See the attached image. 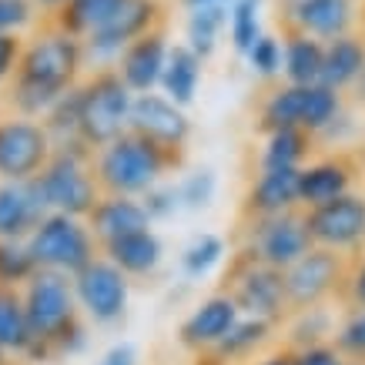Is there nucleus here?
<instances>
[{
	"instance_id": "1",
	"label": "nucleus",
	"mask_w": 365,
	"mask_h": 365,
	"mask_svg": "<svg viewBox=\"0 0 365 365\" xmlns=\"http://www.w3.org/2000/svg\"><path fill=\"white\" fill-rule=\"evenodd\" d=\"M84 67V47L78 37L57 31L54 24L27 41L14 71V108L21 118L47 114L67 91L78 88V74Z\"/></svg>"
},
{
	"instance_id": "2",
	"label": "nucleus",
	"mask_w": 365,
	"mask_h": 365,
	"mask_svg": "<svg viewBox=\"0 0 365 365\" xmlns=\"http://www.w3.org/2000/svg\"><path fill=\"white\" fill-rule=\"evenodd\" d=\"M24 315L31 329V355L51 359V355L74 352L84 345V329L78 322V295L71 275L61 272H37L24 285Z\"/></svg>"
},
{
	"instance_id": "3",
	"label": "nucleus",
	"mask_w": 365,
	"mask_h": 365,
	"mask_svg": "<svg viewBox=\"0 0 365 365\" xmlns=\"http://www.w3.org/2000/svg\"><path fill=\"white\" fill-rule=\"evenodd\" d=\"M185 151L181 148H165L144 134L124 131L111 144L94 151V178L101 185V195H124L138 198L158 188V181L181 168Z\"/></svg>"
},
{
	"instance_id": "4",
	"label": "nucleus",
	"mask_w": 365,
	"mask_h": 365,
	"mask_svg": "<svg viewBox=\"0 0 365 365\" xmlns=\"http://www.w3.org/2000/svg\"><path fill=\"white\" fill-rule=\"evenodd\" d=\"M31 185L47 215L88 218L101 201V185L94 178V151L88 148H54V158Z\"/></svg>"
},
{
	"instance_id": "5",
	"label": "nucleus",
	"mask_w": 365,
	"mask_h": 365,
	"mask_svg": "<svg viewBox=\"0 0 365 365\" xmlns=\"http://www.w3.org/2000/svg\"><path fill=\"white\" fill-rule=\"evenodd\" d=\"M134 94L114 67L94 71L84 84H78V134L88 151H101L104 144L121 138L131 121Z\"/></svg>"
},
{
	"instance_id": "6",
	"label": "nucleus",
	"mask_w": 365,
	"mask_h": 365,
	"mask_svg": "<svg viewBox=\"0 0 365 365\" xmlns=\"http://www.w3.org/2000/svg\"><path fill=\"white\" fill-rule=\"evenodd\" d=\"M27 252L37 272H61V275L74 278L88 262L98 258V238L84 218L47 215L27 238Z\"/></svg>"
},
{
	"instance_id": "7",
	"label": "nucleus",
	"mask_w": 365,
	"mask_h": 365,
	"mask_svg": "<svg viewBox=\"0 0 365 365\" xmlns=\"http://www.w3.org/2000/svg\"><path fill=\"white\" fill-rule=\"evenodd\" d=\"M339 111H342L339 91L325 88V84H285L275 94H268L262 114H258V124L268 134L282 131V128L319 134L339 118Z\"/></svg>"
},
{
	"instance_id": "8",
	"label": "nucleus",
	"mask_w": 365,
	"mask_h": 365,
	"mask_svg": "<svg viewBox=\"0 0 365 365\" xmlns=\"http://www.w3.org/2000/svg\"><path fill=\"white\" fill-rule=\"evenodd\" d=\"M155 27H161V4H158V0H121V7L111 14V21L81 41V47H84V64L94 61L98 71L101 67L118 64V57H121L138 37H144V34L155 31Z\"/></svg>"
},
{
	"instance_id": "9",
	"label": "nucleus",
	"mask_w": 365,
	"mask_h": 365,
	"mask_svg": "<svg viewBox=\"0 0 365 365\" xmlns=\"http://www.w3.org/2000/svg\"><path fill=\"white\" fill-rule=\"evenodd\" d=\"M225 295H232L242 315H248V319H265V322H272V325L288 312L285 272L258 262L252 252H245V262L235 268L232 288H228Z\"/></svg>"
},
{
	"instance_id": "10",
	"label": "nucleus",
	"mask_w": 365,
	"mask_h": 365,
	"mask_svg": "<svg viewBox=\"0 0 365 365\" xmlns=\"http://www.w3.org/2000/svg\"><path fill=\"white\" fill-rule=\"evenodd\" d=\"M54 158V141L34 118L0 121V181H34Z\"/></svg>"
},
{
	"instance_id": "11",
	"label": "nucleus",
	"mask_w": 365,
	"mask_h": 365,
	"mask_svg": "<svg viewBox=\"0 0 365 365\" xmlns=\"http://www.w3.org/2000/svg\"><path fill=\"white\" fill-rule=\"evenodd\" d=\"M315 248L305 225V211H285V215H272V218H255L252 222V242L248 252L272 268H292L302 255Z\"/></svg>"
},
{
	"instance_id": "12",
	"label": "nucleus",
	"mask_w": 365,
	"mask_h": 365,
	"mask_svg": "<svg viewBox=\"0 0 365 365\" xmlns=\"http://www.w3.org/2000/svg\"><path fill=\"white\" fill-rule=\"evenodd\" d=\"M74 282V295H78L81 312L98 325H111L124 315L128 309V275L118 265H111L108 258H94L81 268Z\"/></svg>"
},
{
	"instance_id": "13",
	"label": "nucleus",
	"mask_w": 365,
	"mask_h": 365,
	"mask_svg": "<svg viewBox=\"0 0 365 365\" xmlns=\"http://www.w3.org/2000/svg\"><path fill=\"white\" fill-rule=\"evenodd\" d=\"M339 285H342V255L315 245L292 268H285L288 312L319 309L332 292H339Z\"/></svg>"
},
{
	"instance_id": "14",
	"label": "nucleus",
	"mask_w": 365,
	"mask_h": 365,
	"mask_svg": "<svg viewBox=\"0 0 365 365\" xmlns=\"http://www.w3.org/2000/svg\"><path fill=\"white\" fill-rule=\"evenodd\" d=\"M305 225L319 248H332V252L355 248L359 242H365V198L349 191L329 205L305 208Z\"/></svg>"
},
{
	"instance_id": "15",
	"label": "nucleus",
	"mask_w": 365,
	"mask_h": 365,
	"mask_svg": "<svg viewBox=\"0 0 365 365\" xmlns=\"http://www.w3.org/2000/svg\"><path fill=\"white\" fill-rule=\"evenodd\" d=\"M128 131L144 134V138L165 144V148H181L185 151V141L191 134V121L185 114V108H178L175 101L148 91V94H134Z\"/></svg>"
},
{
	"instance_id": "16",
	"label": "nucleus",
	"mask_w": 365,
	"mask_h": 365,
	"mask_svg": "<svg viewBox=\"0 0 365 365\" xmlns=\"http://www.w3.org/2000/svg\"><path fill=\"white\" fill-rule=\"evenodd\" d=\"M288 24L292 31H302L329 44L335 37L352 34V27L359 24V11H355V0H292Z\"/></svg>"
},
{
	"instance_id": "17",
	"label": "nucleus",
	"mask_w": 365,
	"mask_h": 365,
	"mask_svg": "<svg viewBox=\"0 0 365 365\" xmlns=\"http://www.w3.org/2000/svg\"><path fill=\"white\" fill-rule=\"evenodd\" d=\"M168 51H171V44H168V37H165V27H155V31H148L144 37H138L118 57L114 71L121 74V81L128 84L131 94H148V91H155L161 84Z\"/></svg>"
},
{
	"instance_id": "18",
	"label": "nucleus",
	"mask_w": 365,
	"mask_h": 365,
	"mask_svg": "<svg viewBox=\"0 0 365 365\" xmlns=\"http://www.w3.org/2000/svg\"><path fill=\"white\" fill-rule=\"evenodd\" d=\"M238 319H242V312H238L235 299L222 292V295H211V299H205L198 309L191 312L188 319L181 322V332H178V339H181V345H185V349L205 352V349H211V345L222 342L225 335L238 325Z\"/></svg>"
},
{
	"instance_id": "19",
	"label": "nucleus",
	"mask_w": 365,
	"mask_h": 365,
	"mask_svg": "<svg viewBox=\"0 0 365 365\" xmlns=\"http://www.w3.org/2000/svg\"><path fill=\"white\" fill-rule=\"evenodd\" d=\"M47 218L31 181H0V242H27Z\"/></svg>"
},
{
	"instance_id": "20",
	"label": "nucleus",
	"mask_w": 365,
	"mask_h": 365,
	"mask_svg": "<svg viewBox=\"0 0 365 365\" xmlns=\"http://www.w3.org/2000/svg\"><path fill=\"white\" fill-rule=\"evenodd\" d=\"M299 178L302 168H275V171H262L258 181L252 185L245 211L248 218H272V215H285V211L299 208Z\"/></svg>"
},
{
	"instance_id": "21",
	"label": "nucleus",
	"mask_w": 365,
	"mask_h": 365,
	"mask_svg": "<svg viewBox=\"0 0 365 365\" xmlns=\"http://www.w3.org/2000/svg\"><path fill=\"white\" fill-rule=\"evenodd\" d=\"M84 222L94 232L98 245H108L114 238H124V235L151 228V218H148L141 201L124 198V195H101V201L94 205V211H91Z\"/></svg>"
},
{
	"instance_id": "22",
	"label": "nucleus",
	"mask_w": 365,
	"mask_h": 365,
	"mask_svg": "<svg viewBox=\"0 0 365 365\" xmlns=\"http://www.w3.org/2000/svg\"><path fill=\"white\" fill-rule=\"evenodd\" d=\"M355 181V171L345 158H325V161H315V165L302 168L299 178V205L302 208H319V205H329V201L349 195Z\"/></svg>"
},
{
	"instance_id": "23",
	"label": "nucleus",
	"mask_w": 365,
	"mask_h": 365,
	"mask_svg": "<svg viewBox=\"0 0 365 365\" xmlns=\"http://www.w3.org/2000/svg\"><path fill=\"white\" fill-rule=\"evenodd\" d=\"M365 74V41L362 34H345L325 44V67L322 84L342 94L345 88H355Z\"/></svg>"
},
{
	"instance_id": "24",
	"label": "nucleus",
	"mask_w": 365,
	"mask_h": 365,
	"mask_svg": "<svg viewBox=\"0 0 365 365\" xmlns=\"http://www.w3.org/2000/svg\"><path fill=\"white\" fill-rule=\"evenodd\" d=\"M101 248H104V258L121 268L128 278H144L161 265V242H158V235L151 228L114 238V242L101 245Z\"/></svg>"
},
{
	"instance_id": "25",
	"label": "nucleus",
	"mask_w": 365,
	"mask_h": 365,
	"mask_svg": "<svg viewBox=\"0 0 365 365\" xmlns=\"http://www.w3.org/2000/svg\"><path fill=\"white\" fill-rule=\"evenodd\" d=\"M282 47H285L282 74L288 78V84H322V67H325V44L322 41L288 27Z\"/></svg>"
},
{
	"instance_id": "26",
	"label": "nucleus",
	"mask_w": 365,
	"mask_h": 365,
	"mask_svg": "<svg viewBox=\"0 0 365 365\" xmlns=\"http://www.w3.org/2000/svg\"><path fill=\"white\" fill-rule=\"evenodd\" d=\"M198 81H201V57L188 44H171L165 71H161L165 98L175 101L178 108H188L195 94H198Z\"/></svg>"
},
{
	"instance_id": "27",
	"label": "nucleus",
	"mask_w": 365,
	"mask_h": 365,
	"mask_svg": "<svg viewBox=\"0 0 365 365\" xmlns=\"http://www.w3.org/2000/svg\"><path fill=\"white\" fill-rule=\"evenodd\" d=\"M11 355H31V329L24 315V295L17 288H0V365Z\"/></svg>"
},
{
	"instance_id": "28",
	"label": "nucleus",
	"mask_w": 365,
	"mask_h": 365,
	"mask_svg": "<svg viewBox=\"0 0 365 365\" xmlns=\"http://www.w3.org/2000/svg\"><path fill=\"white\" fill-rule=\"evenodd\" d=\"M121 7V0H67L61 11H54L51 24L57 31L71 34V37H91V34L111 21V14Z\"/></svg>"
},
{
	"instance_id": "29",
	"label": "nucleus",
	"mask_w": 365,
	"mask_h": 365,
	"mask_svg": "<svg viewBox=\"0 0 365 365\" xmlns=\"http://www.w3.org/2000/svg\"><path fill=\"white\" fill-rule=\"evenodd\" d=\"M268 335H272V322H265V319H248V315H242V319H238V325H235L232 332L225 335L222 342L211 345V349H205V355H208V359H215L218 365H232L235 359L252 355L258 345L265 342Z\"/></svg>"
},
{
	"instance_id": "30",
	"label": "nucleus",
	"mask_w": 365,
	"mask_h": 365,
	"mask_svg": "<svg viewBox=\"0 0 365 365\" xmlns=\"http://www.w3.org/2000/svg\"><path fill=\"white\" fill-rule=\"evenodd\" d=\"M312 134L299 128H282V131L268 134L265 148H262V171H275V168H302L309 155Z\"/></svg>"
},
{
	"instance_id": "31",
	"label": "nucleus",
	"mask_w": 365,
	"mask_h": 365,
	"mask_svg": "<svg viewBox=\"0 0 365 365\" xmlns=\"http://www.w3.org/2000/svg\"><path fill=\"white\" fill-rule=\"evenodd\" d=\"M262 34H265L262 31V4H255V0H235L232 14H228V37H232L235 51L245 57Z\"/></svg>"
},
{
	"instance_id": "32",
	"label": "nucleus",
	"mask_w": 365,
	"mask_h": 365,
	"mask_svg": "<svg viewBox=\"0 0 365 365\" xmlns=\"http://www.w3.org/2000/svg\"><path fill=\"white\" fill-rule=\"evenodd\" d=\"M37 275L27 242H0V288H21Z\"/></svg>"
},
{
	"instance_id": "33",
	"label": "nucleus",
	"mask_w": 365,
	"mask_h": 365,
	"mask_svg": "<svg viewBox=\"0 0 365 365\" xmlns=\"http://www.w3.org/2000/svg\"><path fill=\"white\" fill-rule=\"evenodd\" d=\"M222 31H228V17H215V14H188L185 24V44L205 61L215 54Z\"/></svg>"
},
{
	"instance_id": "34",
	"label": "nucleus",
	"mask_w": 365,
	"mask_h": 365,
	"mask_svg": "<svg viewBox=\"0 0 365 365\" xmlns=\"http://www.w3.org/2000/svg\"><path fill=\"white\" fill-rule=\"evenodd\" d=\"M222 258H225V242L218 235L205 232V235H195V238H191V245L185 248V255H181V268H185V275L201 278V275H208Z\"/></svg>"
},
{
	"instance_id": "35",
	"label": "nucleus",
	"mask_w": 365,
	"mask_h": 365,
	"mask_svg": "<svg viewBox=\"0 0 365 365\" xmlns=\"http://www.w3.org/2000/svg\"><path fill=\"white\" fill-rule=\"evenodd\" d=\"M335 349L345 362L365 365V309H352V315L342 322V329L335 332Z\"/></svg>"
},
{
	"instance_id": "36",
	"label": "nucleus",
	"mask_w": 365,
	"mask_h": 365,
	"mask_svg": "<svg viewBox=\"0 0 365 365\" xmlns=\"http://www.w3.org/2000/svg\"><path fill=\"white\" fill-rule=\"evenodd\" d=\"M245 61L252 64L255 74H262V78H275V74H282L285 47H282V41H278V37H272V34H262V37L255 41L252 51L245 54Z\"/></svg>"
},
{
	"instance_id": "37",
	"label": "nucleus",
	"mask_w": 365,
	"mask_h": 365,
	"mask_svg": "<svg viewBox=\"0 0 365 365\" xmlns=\"http://www.w3.org/2000/svg\"><path fill=\"white\" fill-rule=\"evenodd\" d=\"M211 198H215V175H211L208 168L188 175L181 185H178V201H181V208L201 211L211 205Z\"/></svg>"
},
{
	"instance_id": "38",
	"label": "nucleus",
	"mask_w": 365,
	"mask_h": 365,
	"mask_svg": "<svg viewBox=\"0 0 365 365\" xmlns=\"http://www.w3.org/2000/svg\"><path fill=\"white\" fill-rule=\"evenodd\" d=\"M37 14V0H0V34H17L34 21Z\"/></svg>"
},
{
	"instance_id": "39",
	"label": "nucleus",
	"mask_w": 365,
	"mask_h": 365,
	"mask_svg": "<svg viewBox=\"0 0 365 365\" xmlns=\"http://www.w3.org/2000/svg\"><path fill=\"white\" fill-rule=\"evenodd\" d=\"M141 205H144V211H148L151 222H155V218H168L171 211L181 208L178 188H168V185H158V188H151L148 195H141Z\"/></svg>"
},
{
	"instance_id": "40",
	"label": "nucleus",
	"mask_w": 365,
	"mask_h": 365,
	"mask_svg": "<svg viewBox=\"0 0 365 365\" xmlns=\"http://www.w3.org/2000/svg\"><path fill=\"white\" fill-rule=\"evenodd\" d=\"M24 41L21 37H11V34H0V84L14 78L17 71V61H21Z\"/></svg>"
},
{
	"instance_id": "41",
	"label": "nucleus",
	"mask_w": 365,
	"mask_h": 365,
	"mask_svg": "<svg viewBox=\"0 0 365 365\" xmlns=\"http://www.w3.org/2000/svg\"><path fill=\"white\" fill-rule=\"evenodd\" d=\"M295 365H349L335 345H312L295 352Z\"/></svg>"
},
{
	"instance_id": "42",
	"label": "nucleus",
	"mask_w": 365,
	"mask_h": 365,
	"mask_svg": "<svg viewBox=\"0 0 365 365\" xmlns=\"http://www.w3.org/2000/svg\"><path fill=\"white\" fill-rule=\"evenodd\" d=\"M235 0H185L188 14H215V17H228Z\"/></svg>"
},
{
	"instance_id": "43",
	"label": "nucleus",
	"mask_w": 365,
	"mask_h": 365,
	"mask_svg": "<svg viewBox=\"0 0 365 365\" xmlns=\"http://www.w3.org/2000/svg\"><path fill=\"white\" fill-rule=\"evenodd\" d=\"M345 282H349V302H352L355 309H365V262Z\"/></svg>"
},
{
	"instance_id": "44",
	"label": "nucleus",
	"mask_w": 365,
	"mask_h": 365,
	"mask_svg": "<svg viewBox=\"0 0 365 365\" xmlns=\"http://www.w3.org/2000/svg\"><path fill=\"white\" fill-rule=\"evenodd\" d=\"M98 365H138V355H134L131 345H114V349H108V352L101 355Z\"/></svg>"
},
{
	"instance_id": "45",
	"label": "nucleus",
	"mask_w": 365,
	"mask_h": 365,
	"mask_svg": "<svg viewBox=\"0 0 365 365\" xmlns=\"http://www.w3.org/2000/svg\"><path fill=\"white\" fill-rule=\"evenodd\" d=\"M258 365H295V352H278V355H268L265 362Z\"/></svg>"
},
{
	"instance_id": "46",
	"label": "nucleus",
	"mask_w": 365,
	"mask_h": 365,
	"mask_svg": "<svg viewBox=\"0 0 365 365\" xmlns=\"http://www.w3.org/2000/svg\"><path fill=\"white\" fill-rule=\"evenodd\" d=\"M64 4H67V0H37V7H44V11H51V14L61 11Z\"/></svg>"
},
{
	"instance_id": "47",
	"label": "nucleus",
	"mask_w": 365,
	"mask_h": 365,
	"mask_svg": "<svg viewBox=\"0 0 365 365\" xmlns=\"http://www.w3.org/2000/svg\"><path fill=\"white\" fill-rule=\"evenodd\" d=\"M359 31H362V41H365V0H362V7H359Z\"/></svg>"
},
{
	"instance_id": "48",
	"label": "nucleus",
	"mask_w": 365,
	"mask_h": 365,
	"mask_svg": "<svg viewBox=\"0 0 365 365\" xmlns=\"http://www.w3.org/2000/svg\"><path fill=\"white\" fill-rule=\"evenodd\" d=\"M255 4H265V0H255Z\"/></svg>"
}]
</instances>
